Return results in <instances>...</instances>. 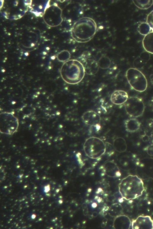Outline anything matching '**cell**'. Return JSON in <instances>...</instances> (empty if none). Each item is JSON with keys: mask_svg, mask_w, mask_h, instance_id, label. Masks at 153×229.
<instances>
[{"mask_svg": "<svg viewBox=\"0 0 153 229\" xmlns=\"http://www.w3.org/2000/svg\"><path fill=\"white\" fill-rule=\"evenodd\" d=\"M127 93L123 90H117L111 94L110 100L113 104L116 105L124 104L128 98Z\"/></svg>", "mask_w": 153, "mask_h": 229, "instance_id": "cell-16", "label": "cell"}, {"mask_svg": "<svg viewBox=\"0 0 153 229\" xmlns=\"http://www.w3.org/2000/svg\"><path fill=\"white\" fill-rule=\"evenodd\" d=\"M83 122L86 125L91 126H97L101 122V117L97 112L92 110L85 112L82 116Z\"/></svg>", "mask_w": 153, "mask_h": 229, "instance_id": "cell-14", "label": "cell"}, {"mask_svg": "<svg viewBox=\"0 0 153 229\" xmlns=\"http://www.w3.org/2000/svg\"><path fill=\"white\" fill-rule=\"evenodd\" d=\"M82 64L85 73L89 75L96 74L98 71L99 66L98 62L91 59L88 56L82 55L78 60Z\"/></svg>", "mask_w": 153, "mask_h": 229, "instance_id": "cell-12", "label": "cell"}, {"mask_svg": "<svg viewBox=\"0 0 153 229\" xmlns=\"http://www.w3.org/2000/svg\"><path fill=\"white\" fill-rule=\"evenodd\" d=\"M41 34L38 28L27 27L19 32L18 41L19 46L24 50L31 51L37 48L41 40Z\"/></svg>", "mask_w": 153, "mask_h": 229, "instance_id": "cell-4", "label": "cell"}, {"mask_svg": "<svg viewBox=\"0 0 153 229\" xmlns=\"http://www.w3.org/2000/svg\"><path fill=\"white\" fill-rule=\"evenodd\" d=\"M113 146L117 152L123 153L126 151L127 146L125 139L122 137H117L113 141Z\"/></svg>", "mask_w": 153, "mask_h": 229, "instance_id": "cell-20", "label": "cell"}, {"mask_svg": "<svg viewBox=\"0 0 153 229\" xmlns=\"http://www.w3.org/2000/svg\"><path fill=\"white\" fill-rule=\"evenodd\" d=\"M146 151L148 154L150 156H153V144L148 146Z\"/></svg>", "mask_w": 153, "mask_h": 229, "instance_id": "cell-29", "label": "cell"}, {"mask_svg": "<svg viewBox=\"0 0 153 229\" xmlns=\"http://www.w3.org/2000/svg\"><path fill=\"white\" fill-rule=\"evenodd\" d=\"M135 170L139 175L153 179V158L147 157L139 159Z\"/></svg>", "mask_w": 153, "mask_h": 229, "instance_id": "cell-11", "label": "cell"}, {"mask_svg": "<svg viewBox=\"0 0 153 229\" xmlns=\"http://www.w3.org/2000/svg\"><path fill=\"white\" fill-rule=\"evenodd\" d=\"M104 168L105 172L109 175L115 176L120 174L119 169L113 162L108 161L104 165Z\"/></svg>", "mask_w": 153, "mask_h": 229, "instance_id": "cell-21", "label": "cell"}, {"mask_svg": "<svg viewBox=\"0 0 153 229\" xmlns=\"http://www.w3.org/2000/svg\"><path fill=\"white\" fill-rule=\"evenodd\" d=\"M149 103L150 106L153 108V95L150 98Z\"/></svg>", "mask_w": 153, "mask_h": 229, "instance_id": "cell-30", "label": "cell"}, {"mask_svg": "<svg viewBox=\"0 0 153 229\" xmlns=\"http://www.w3.org/2000/svg\"><path fill=\"white\" fill-rule=\"evenodd\" d=\"M70 56V53L68 51L63 50L58 53L57 58L59 61L65 62L69 60Z\"/></svg>", "mask_w": 153, "mask_h": 229, "instance_id": "cell-25", "label": "cell"}, {"mask_svg": "<svg viewBox=\"0 0 153 229\" xmlns=\"http://www.w3.org/2000/svg\"><path fill=\"white\" fill-rule=\"evenodd\" d=\"M143 61L140 57L136 58L134 61V64L135 68L139 69L142 67L144 64Z\"/></svg>", "mask_w": 153, "mask_h": 229, "instance_id": "cell-27", "label": "cell"}, {"mask_svg": "<svg viewBox=\"0 0 153 229\" xmlns=\"http://www.w3.org/2000/svg\"><path fill=\"white\" fill-rule=\"evenodd\" d=\"M132 229H153V220L149 216H140L131 222Z\"/></svg>", "mask_w": 153, "mask_h": 229, "instance_id": "cell-13", "label": "cell"}, {"mask_svg": "<svg viewBox=\"0 0 153 229\" xmlns=\"http://www.w3.org/2000/svg\"><path fill=\"white\" fill-rule=\"evenodd\" d=\"M19 120L12 113L2 112L0 114V131L8 135L14 134L18 129Z\"/></svg>", "mask_w": 153, "mask_h": 229, "instance_id": "cell-9", "label": "cell"}, {"mask_svg": "<svg viewBox=\"0 0 153 229\" xmlns=\"http://www.w3.org/2000/svg\"><path fill=\"white\" fill-rule=\"evenodd\" d=\"M83 148L86 156L89 158L96 159L101 157L105 153L106 145L100 138L91 137L85 140Z\"/></svg>", "mask_w": 153, "mask_h": 229, "instance_id": "cell-6", "label": "cell"}, {"mask_svg": "<svg viewBox=\"0 0 153 229\" xmlns=\"http://www.w3.org/2000/svg\"><path fill=\"white\" fill-rule=\"evenodd\" d=\"M124 105L126 112L131 117L137 118L140 117L145 110L143 100L137 96L129 97Z\"/></svg>", "mask_w": 153, "mask_h": 229, "instance_id": "cell-10", "label": "cell"}, {"mask_svg": "<svg viewBox=\"0 0 153 229\" xmlns=\"http://www.w3.org/2000/svg\"><path fill=\"white\" fill-rule=\"evenodd\" d=\"M131 220L128 216L120 215L114 219L113 227L115 229H128L131 227Z\"/></svg>", "mask_w": 153, "mask_h": 229, "instance_id": "cell-17", "label": "cell"}, {"mask_svg": "<svg viewBox=\"0 0 153 229\" xmlns=\"http://www.w3.org/2000/svg\"><path fill=\"white\" fill-rule=\"evenodd\" d=\"M140 57L143 60L147 61L149 59L150 56L148 52H144L143 54H141Z\"/></svg>", "mask_w": 153, "mask_h": 229, "instance_id": "cell-28", "label": "cell"}, {"mask_svg": "<svg viewBox=\"0 0 153 229\" xmlns=\"http://www.w3.org/2000/svg\"><path fill=\"white\" fill-rule=\"evenodd\" d=\"M99 67L102 69H105L109 67L111 61L109 58L105 56L101 57L98 62Z\"/></svg>", "mask_w": 153, "mask_h": 229, "instance_id": "cell-23", "label": "cell"}, {"mask_svg": "<svg viewBox=\"0 0 153 229\" xmlns=\"http://www.w3.org/2000/svg\"><path fill=\"white\" fill-rule=\"evenodd\" d=\"M30 1L12 0L4 3L2 8L6 17L17 19L23 16L29 8Z\"/></svg>", "mask_w": 153, "mask_h": 229, "instance_id": "cell-5", "label": "cell"}, {"mask_svg": "<svg viewBox=\"0 0 153 229\" xmlns=\"http://www.w3.org/2000/svg\"><path fill=\"white\" fill-rule=\"evenodd\" d=\"M119 192L126 200L135 199L140 196L144 191V183L137 175H129L123 178L118 186Z\"/></svg>", "mask_w": 153, "mask_h": 229, "instance_id": "cell-2", "label": "cell"}, {"mask_svg": "<svg viewBox=\"0 0 153 229\" xmlns=\"http://www.w3.org/2000/svg\"><path fill=\"white\" fill-rule=\"evenodd\" d=\"M97 25L95 21L88 17L80 18L73 24L70 31L71 35L76 41L81 43L88 42L95 35Z\"/></svg>", "mask_w": 153, "mask_h": 229, "instance_id": "cell-1", "label": "cell"}, {"mask_svg": "<svg viewBox=\"0 0 153 229\" xmlns=\"http://www.w3.org/2000/svg\"><path fill=\"white\" fill-rule=\"evenodd\" d=\"M127 81L131 87L136 91L143 92L146 90L148 82L144 75L139 69L130 68L126 72Z\"/></svg>", "mask_w": 153, "mask_h": 229, "instance_id": "cell-7", "label": "cell"}, {"mask_svg": "<svg viewBox=\"0 0 153 229\" xmlns=\"http://www.w3.org/2000/svg\"><path fill=\"white\" fill-rule=\"evenodd\" d=\"M42 16L45 24L51 27L59 26L63 20L62 10L56 4H50L45 10Z\"/></svg>", "mask_w": 153, "mask_h": 229, "instance_id": "cell-8", "label": "cell"}, {"mask_svg": "<svg viewBox=\"0 0 153 229\" xmlns=\"http://www.w3.org/2000/svg\"><path fill=\"white\" fill-rule=\"evenodd\" d=\"M133 1L137 7L141 9L149 8L153 4V0H133Z\"/></svg>", "mask_w": 153, "mask_h": 229, "instance_id": "cell-22", "label": "cell"}, {"mask_svg": "<svg viewBox=\"0 0 153 229\" xmlns=\"http://www.w3.org/2000/svg\"><path fill=\"white\" fill-rule=\"evenodd\" d=\"M143 47L145 51L153 54V31L144 35L142 41Z\"/></svg>", "mask_w": 153, "mask_h": 229, "instance_id": "cell-19", "label": "cell"}, {"mask_svg": "<svg viewBox=\"0 0 153 229\" xmlns=\"http://www.w3.org/2000/svg\"><path fill=\"white\" fill-rule=\"evenodd\" d=\"M83 66L78 60H69L64 63L60 70L62 79L67 83L75 84L79 83L85 76Z\"/></svg>", "mask_w": 153, "mask_h": 229, "instance_id": "cell-3", "label": "cell"}, {"mask_svg": "<svg viewBox=\"0 0 153 229\" xmlns=\"http://www.w3.org/2000/svg\"><path fill=\"white\" fill-rule=\"evenodd\" d=\"M146 21L150 27L151 30L153 31V10L148 15Z\"/></svg>", "mask_w": 153, "mask_h": 229, "instance_id": "cell-26", "label": "cell"}, {"mask_svg": "<svg viewBox=\"0 0 153 229\" xmlns=\"http://www.w3.org/2000/svg\"><path fill=\"white\" fill-rule=\"evenodd\" d=\"M140 125V122L137 118L131 117L126 120L124 122L125 129L129 133H134L138 131Z\"/></svg>", "mask_w": 153, "mask_h": 229, "instance_id": "cell-18", "label": "cell"}, {"mask_svg": "<svg viewBox=\"0 0 153 229\" xmlns=\"http://www.w3.org/2000/svg\"><path fill=\"white\" fill-rule=\"evenodd\" d=\"M137 30L140 34L144 35L152 31L150 27L146 22H143L140 24Z\"/></svg>", "mask_w": 153, "mask_h": 229, "instance_id": "cell-24", "label": "cell"}, {"mask_svg": "<svg viewBox=\"0 0 153 229\" xmlns=\"http://www.w3.org/2000/svg\"><path fill=\"white\" fill-rule=\"evenodd\" d=\"M50 1H30L29 8L31 11L36 16H42L45 10L50 5Z\"/></svg>", "mask_w": 153, "mask_h": 229, "instance_id": "cell-15", "label": "cell"}]
</instances>
